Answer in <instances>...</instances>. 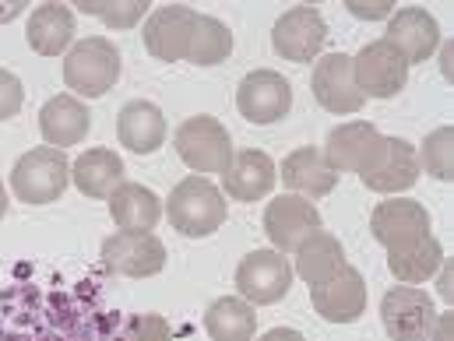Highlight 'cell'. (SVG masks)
<instances>
[{"instance_id":"obj_7","label":"cell","mask_w":454,"mask_h":341,"mask_svg":"<svg viewBox=\"0 0 454 341\" xmlns=\"http://www.w3.org/2000/svg\"><path fill=\"white\" fill-rule=\"evenodd\" d=\"M236 289L250 306L278 303L293 289V264L278 250H250L236 267Z\"/></svg>"},{"instance_id":"obj_12","label":"cell","mask_w":454,"mask_h":341,"mask_svg":"<svg viewBox=\"0 0 454 341\" xmlns=\"http://www.w3.org/2000/svg\"><path fill=\"white\" fill-rule=\"evenodd\" d=\"M370 232L380 246H387V253L405 250V246L430 236V212L419 201H409V198L380 201L370 215Z\"/></svg>"},{"instance_id":"obj_15","label":"cell","mask_w":454,"mask_h":341,"mask_svg":"<svg viewBox=\"0 0 454 341\" xmlns=\"http://www.w3.org/2000/svg\"><path fill=\"white\" fill-rule=\"evenodd\" d=\"M310 303L328 324H352L366 314V282L356 267L341 264L332 278L310 285Z\"/></svg>"},{"instance_id":"obj_6","label":"cell","mask_w":454,"mask_h":341,"mask_svg":"<svg viewBox=\"0 0 454 341\" xmlns=\"http://www.w3.org/2000/svg\"><path fill=\"white\" fill-rule=\"evenodd\" d=\"M387 151V137L366 123V120H352V123H341L328 134V144H325V159L335 166V173H373L380 166Z\"/></svg>"},{"instance_id":"obj_8","label":"cell","mask_w":454,"mask_h":341,"mask_svg":"<svg viewBox=\"0 0 454 341\" xmlns=\"http://www.w3.org/2000/svg\"><path fill=\"white\" fill-rule=\"evenodd\" d=\"M434 321H437V306L416 285H395L380 299V324L391 341H430Z\"/></svg>"},{"instance_id":"obj_4","label":"cell","mask_w":454,"mask_h":341,"mask_svg":"<svg viewBox=\"0 0 454 341\" xmlns=\"http://www.w3.org/2000/svg\"><path fill=\"white\" fill-rule=\"evenodd\" d=\"M173 148L184 159V166H191L194 173H219L223 176L232 162L229 130L215 116H187L173 134Z\"/></svg>"},{"instance_id":"obj_26","label":"cell","mask_w":454,"mask_h":341,"mask_svg":"<svg viewBox=\"0 0 454 341\" xmlns=\"http://www.w3.org/2000/svg\"><path fill=\"white\" fill-rule=\"evenodd\" d=\"M345 264V250L332 232H314L307 236L300 246H296V275L307 282V285H321L325 278H332Z\"/></svg>"},{"instance_id":"obj_30","label":"cell","mask_w":454,"mask_h":341,"mask_svg":"<svg viewBox=\"0 0 454 341\" xmlns=\"http://www.w3.org/2000/svg\"><path fill=\"white\" fill-rule=\"evenodd\" d=\"M419 169H427L434 180H454V127H437L427 134L423 151H416Z\"/></svg>"},{"instance_id":"obj_5","label":"cell","mask_w":454,"mask_h":341,"mask_svg":"<svg viewBox=\"0 0 454 341\" xmlns=\"http://www.w3.org/2000/svg\"><path fill=\"white\" fill-rule=\"evenodd\" d=\"M352 78L363 99H395L409 85V60L387 39H373L352 57Z\"/></svg>"},{"instance_id":"obj_2","label":"cell","mask_w":454,"mask_h":341,"mask_svg":"<svg viewBox=\"0 0 454 341\" xmlns=\"http://www.w3.org/2000/svg\"><path fill=\"white\" fill-rule=\"evenodd\" d=\"M120 81V50L103 35H89L82 43L71 46L67 60H64V85L85 99H99L106 96Z\"/></svg>"},{"instance_id":"obj_10","label":"cell","mask_w":454,"mask_h":341,"mask_svg":"<svg viewBox=\"0 0 454 341\" xmlns=\"http://www.w3.org/2000/svg\"><path fill=\"white\" fill-rule=\"evenodd\" d=\"M264 232L271 239V250L278 253H296V246L321 232V212L307 201V198H296V194H282L275 201H268L264 208Z\"/></svg>"},{"instance_id":"obj_22","label":"cell","mask_w":454,"mask_h":341,"mask_svg":"<svg viewBox=\"0 0 454 341\" xmlns=\"http://www.w3.org/2000/svg\"><path fill=\"white\" fill-rule=\"evenodd\" d=\"M39 130H43V137H46L50 148L82 144L85 134L92 130V113L74 96H53L43 106V113H39Z\"/></svg>"},{"instance_id":"obj_37","label":"cell","mask_w":454,"mask_h":341,"mask_svg":"<svg viewBox=\"0 0 454 341\" xmlns=\"http://www.w3.org/2000/svg\"><path fill=\"white\" fill-rule=\"evenodd\" d=\"M261 341H307L296 328H271Z\"/></svg>"},{"instance_id":"obj_32","label":"cell","mask_w":454,"mask_h":341,"mask_svg":"<svg viewBox=\"0 0 454 341\" xmlns=\"http://www.w3.org/2000/svg\"><path fill=\"white\" fill-rule=\"evenodd\" d=\"M123 341H173V328L159 314H141V317H134L127 324Z\"/></svg>"},{"instance_id":"obj_28","label":"cell","mask_w":454,"mask_h":341,"mask_svg":"<svg viewBox=\"0 0 454 341\" xmlns=\"http://www.w3.org/2000/svg\"><path fill=\"white\" fill-rule=\"evenodd\" d=\"M441 264H444V246L434 236H427V239H419L405 250L387 253V267L402 285H419V282L434 278L441 271Z\"/></svg>"},{"instance_id":"obj_36","label":"cell","mask_w":454,"mask_h":341,"mask_svg":"<svg viewBox=\"0 0 454 341\" xmlns=\"http://www.w3.org/2000/svg\"><path fill=\"white\" fill-rule=\"evenodd\" d=\"M437 292H441V296H444L448 303H451V299H454V267H451V264H448V260L441 264V278H437Z\"/></svg>"},{"instance_id":"obj_29","label":"cell","mask_w":454,"mask_h":341,"mask_svg":"<svg viewBox=\"0 0 454 341\" xmlns=\"http://www.w3.org/2000/svg\"><path fill=\"white\" fill-rule=\"evenodd\" d=\"M232 53V32L226 21L212 18V14H198V25L191 32V46H187V60L198 67H215Z\"/></svg>"},{"instance_id":"obj_34","label":"cell","mask_w":454,"mask_h":341,"mask_svg":"<svg viewBox=\"0 0 454 341\" xmlns=\"http://www.w3.org/2000/svg\"><path fill=\"white\" fill-rule=\"evenodd\" d=\"M348 11H352L356 18H366V21H373V18H391L395 4H391V0H373V4H363V0H348Z\"/></svg>"},{"instance_id":"obj_25","label":"cell","mask_w":454,"mask_h":341,"mask_svg":"<svg viewBox=\"0 0 454 341\" xmlns=\"http://www.w3.org/2000/svg\"><path fill=\"white\" fill-rule=\"evenodd\" d=\"M123 159L114 148H92L71 166V180L85 198H110L123 183Z\"/></svg>"},{"instance_id":"obj_38","label":"cell","mask_w":454,"mask_h":341,"mask_svg":"<svg viewBox=\"0 0 454 341\" xmlns=\"http://www.w3.org/2000/svg\"><path fill=\"white\" fill-rule=\"evenodd\" d=\"M21 11H25V0H4V4H0V25H4V21H14Z\"/></svg>"},{"instance_id":"obj_20","label":"cell","mask_w":454,"mask_h":341,"mask_svg":"<svg viewBox=\"0 0 454 341\" xmlns=\"http://www.w3.org/2000/svg\"><path fill=\"white\" fill-rule=\"evenodd\" d=\"M419 159H416V144H409L405 137H387V151L380 159V166L363 180L366 190H377V194H402V190H412L416 180H419Z\"/></svg>"},{"instance_id":"obj_27","label":"cell","mask_w":454,"mask_h":341,"mask_svg":"<svg viewBox=\"0 0 454 341\" xmlns=\"http://www.w3.org/2000/svg\"><path fill=\"white\" fill-rule=\"evenodd\" d=\"M205 331L212 341H254L257 331V314L247 299L239 296H226L215 299L205 314Z\"/></svg>"},{"instance_id":"obj_40","label":"cell","mask_w":454,"mask_h":341,"mask_svg":"<svg viewBox=\"0 0 454 341\" xmlns=\"http://www.w3.org/2000/svg\"><path fill=\"white\" fill-rule=\"evenodd\" d=\"M7 215V190H4V183H0V219Z\"/></svg>"},{"instance_id":"obj_13","label":"cell","mask_w":454,"mask_h":341,"mask_svg":"<svg viewBox=\"0 0 454 341\" xmlns=\"http://www.w3.org/2000/svg\"><path fill=\"white\" fill-rule=\"evenodd\" d=\"M198 25V11L194 7H184V4H166L159 11L148 14L145 21V50L155 57V60H166V64H176V60H187V46H191V32Z\"/></svg>"},{"instance_id":"obj_3","label":"cell","mask_w":454,"mask_h":341,"mask_svg":"<svg viewBox=\"0 0 454 341\" xmlns=\"http://www.w3.org/2000/svg\"><path fill=\"white\" fill-rule=\"evenodd\" d=\"M67 180H71V162L60 148H50V144L25 151L11 169V187L25 205L60 201V194L67 190Z\"/></svg>"},{"instance_id":"obj_9","label":"cell","mask_w":454,"mask_h":341,"mask_svg":"<svg viewBox=\"0 0 454 341\" xmlns=\"http://www.w3.org/2000/svg\"><path fill=\"white\" fill-rule=\"evenodd\" d=\"M328 43V25L321 18L317 7L310 4H300V7H289L278 21H275V32H271V46L282 60H293V64H310Z\"/></svg>"},{"instance_id":"obj_39","label":"cell","mask_w":454,"mask_h":341,"mask_svg":"<svg viewBox=\"0 0 454 341\" xmlns=\"http://www.w3.org/2000/svg\"><path fill=\"white\" fill-rule=\"evenodd\" d=\"M451 60H454V43H444L441 46V71H444V78H451Z\"/></svg>"},{"instance_id":"obj_14","label":"cell","mask_w":454,"mask_h":341,"mask_svg":"<svg viewBox=\"0 0 454 341\" xmlns=\"http://www.w3.org/2000/svg\"><path fill=\"white\" fill-rule=\"evenodd\" d=\"M103 264L114 275L152 278L166 267V246L152 232H114L103 243Z\"/></svg>"},{"instance_id":"obj_35","label":"cell","mask_w":454,"mask_h":341,"mask_svg":"<svg viewBox=\"0 0 454 341\" xmlns=\"http://www.w3.org/2000/svg\"><path fill=\"white\" fill-rule=\"evenodd\" d=\"M430 341H454V314H437Z\"/></svg>"},{"instance_id":"obj_33","label":"cell","mask_w":454,"mask_h":341,"mask_svg":"<svg viewBox=\"0 0 454 341\" xmlns=\"http://www.w3.org/2000/svg\"><path fill=\"white\" fill-rule=\"evenodd\" d=\"M21 103H25V89H21V81H18L11 71L0 67V120L18 116Z\"/></svg>"},{"instance_id":"obj_24","label":"cell","mask_w":454,"mask_h":341,"mask_svg":"<svg viewBox=\"0 0 454 341\" xmlns=\"http://www.w3.org/2000/svg\"><path fill=\"white\" fill-rule=\"evenodd\" d=\"M110 215L120 232H152L162 219V201L141 183H120L110 194Z\"/></svg>"},{"instance_id":"obj_23","label":"cell","mask_w":454,"mask_h":341,"mask_svg":"<svg viewBox=\"0 0 454 341\" xmlns=\"http://www.w3.org/2000/svg\"><path fill=\"white\" fill-rule=\"evenodd\" d=\"M25 39L39 57H60L74 39V11L64 4H39L28 14Z\"/></svg>"},{"instance_id":"obj_18","label":"cell","mask_w":454,"mask_h":341,"mask_svg":"<svg viewBox=\"0 0 454 341\" xmlns=\"http://www.w3.org/2000/svg\"><path fill=\"white\" fill-rule=\"evenodd\" d=\"M282 183L307 201L328 198L339 187V173L335 166L325 159L321 148H296L293 155L282 159Z\"/></svg>"},{"instance_id":"obj_19","label":"cell","mask_w":454,"mask_h":341,"mask_svg":"<svg viewBox=\"0 0 454 341\" xmlns=\"http://www.w3.org/2000/svg\"><path fill=\"white\" fill-rule=\"evenodd\" d=\"M275 176H278V169L264 151L243 148V151H232V162L223 173V183H226V194L232 201L250 205V201H261L271 194Z\"/></svg>"},{"instance_id":"obj_16","label":"cell","mask_w":454,"mask_h":341,"mask_svg":"<svg viewBox=\"0 0 454 341\" xmlns=\"http://www.w3.org/2000/svg\"><path fill=\"white\" fill-rule=\"evenodd\" d=\"M310 89H314V99L328 110V113H359L363 110V92L356 89V78H352V57L348 53H328L317 60L314 67V78H310Z\"/></svg>"},{"instance_id":"obj_31","label":"cell","mask_w":454,"mask_h":341,"mask_svg":"<svg viewBox=\"0 0 454 341\" xmlns=\"http://www.w3.org/2000/svg\"><path fill=\"white\" fill-rule=\"evenodd\" d=\"M78 11L99 18L110 28H134L148 14V0H82Z\"/></svg>"},{"instance_id":"obj_17","label":"cell","mask_w":454,"mask_h":341,"mask_svg":"<svg viewBox=\"0 0 454 341\" xmlns=\"http://www.w3.org/2000/svg\"><path fill=\"white\" fill-rule=\"evenodd\" d=\"M391 46H398V53L412 64H423L434 57V50L441 46V25L430 11L423 7H402L391 14L387 21V35H384Z\"/></svg>"},{"instance_id":"obj_1","label":"cell","mask_w":454,"mask_h":341,"mask_svg":"<svg viewBox=\"0 0 454 341\" xmlns=\"http://www.w3.org/2000/svg\"><path fill=\"white\" fill-rule=\"evenodd\" d=\"M166 215H169V226L180 236L205 239V236H212V232L226 226V198L205 176H187L173 187Z\"/></svg>"},{"instance_id":"obj_11","label":"cell","mask_w":454,"mask_h":341,"mask_svg":"<svg viewBox=\"0 0 454 341\" xmlns=\"http://www.w3.org/2000/svg\"><path fill=\"white\" fill-rule=\"evenodd\" d=\"M236 110L250 123H275L293 110V85L278 71H250L236 89Z\"/></svg>"},{"instance_id":"obj_21","label":"cell","mask_w":454,"mask_h":341,"mask_svg":"<svg viewBox=\"0 0 454 341\" xmlns=\"http://www.w3.org/2000/svg\"><path fill=\"white\" fill-rule=\"evenodd\" d=\"M116 137L123 148H130L137 155H152L166 144V116L155 103L134 99L116 116Z\"/></svg>"}]
</instances>
